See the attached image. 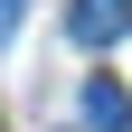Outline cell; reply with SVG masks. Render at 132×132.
Wrapping results in <instances>:
<instances>
[{"mask_svg":"<svg viewBox=\"0 0 132 132\" xmlns=\"http://www.w3.org/2000/svg\"><path fill=\"white\" fill-rule=\"evenodd\" d=\"M85 123L94 132H132V94L113 85V76H85Z\"/></svg>","mask_w":132,"mask_h":132,"instance_id":"obj_2","label":"cell"},{"mask_svg":"<svg viewBox=\"0 0 132 132\" xmlns=\"http://www.w3.org/2000/svg\"><path fill=\"white\" fill-rule=\"evenodd\" d=\"M10 28H19V0H0V38H10Z\"/></svg>","mask_w":132,"mask_h":132,"instance_id":"obj_3","label":"cell"},{"mask_svg":"<svg viewBox=\"0 0 132 132\" xmlns=\"http://www.w3.org/2000/svg\"><path fill=\"white\" fill-rule=\"evenodd\" d=\"M132 28V0H66V38L76 47H113Z\"/></svg>","mask_w":132,"mask_h":132,"instance_id":"obj_1","label":"cell"}]
</instances>
